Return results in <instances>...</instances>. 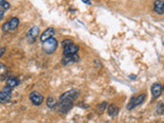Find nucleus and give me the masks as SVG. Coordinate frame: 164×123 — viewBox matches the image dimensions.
<instances>
[{
  "label": "nucleus",
  "mask_w": 164,
  "mask_h": 123,
  "mask_svg": "<svg viewBox=\"0 0 164 123\" xmlns=\"http://www.w3.org/2000/svg\"><path fill=\"white\" fill-rule=\"evenodd\" d=\"M56 47H58V41L53 37L43 42V50L46 53H48V55H50V53L55 52Z\"/></svg>",
  "instance_id": "f257e3e1"
},
{
  "label": "nucleus",
  "mask_w": 164,
  "mask_h": 123,
  "mask_svg": "<svg viewBox=\"0 0 164 123\" xmlns=\"http://www.w3.org/2000/svg\"><path fill=\"white\" fill-rule=\"evenodd\" d=\"M78 97H79V91L76 90V89H71V90H68V91L64 92L63 95H61L59 101H74Z\"/></svg>",
  "instance_id": "f03ea898"
},
{
  "label": "nucleus",
  "mask_w": 164,
  "mask_h": 123,
  "mask_svg": "<svg viewBox=\"0 0 164 123\" xmlns=\"http://www.w3.org/2000/svg\"><path fill=\"white\" fill-rule=\"evenodd\" d=\"M145 98H146V95H145V93H142V95H139V97H136V98L132 97L130 98L129 103H128V105H127V109L128 110H131V109L142 105V104L144 103Z\"/></svg>",
  "instance_id": "7ed1b4c3"
},
{
  "label": "nucleus",
  "mask_w": 164,
  "mask_h": 123,
  "mask_svg": "<svg viewBox=\"0 0 164 123\" xmlns=\"http://www.w3.org/2000/svg\"><path fill=\"white\" fill-rule=\"evenodd\" d=\"M12 98V88L6 85L3 89L0 91V104H7Z\"/></svg>",
  "instance_id": "20e7f679"
},
{
  "label": "nucleus",
  "mask_w": 164,
  "mask_h": 123,
  "mask_svg": "<svg viewBox=\"0 0 164 123\" xmlns=\"http://www.w3.org/2000/svg\"><path fill=\"white\" fill-rule=\"evenodd\" d=\"M59 107V112L62 114H65L68 111H70L73 107V101H59L58 103Z\"/></svg>",
  "instance_id": "39448f33"
},
{
  "label": "nucleus",
  "mask_w": 164,
  "mask_h": 123,
  "mask_svg": "<svg viewBox=\"0 0 164 123\" xmlns=\"http://www.w3.org/2000/svg\"><path fill=\"white\" fill-rule=\"evenodd\" d=\"M30 101H32V104L35 106H40L43 103V95L41 93H39L38 91H33L30 93Z\"/></svg>",
  "instance_id": "423d86ee"
},
{
  "label": "nucleus",
  "mask_w": 164,
  "mask_h": 123,
  "mask_svg": "<svg viewBox=\"0 0 164 123\" xmlns=\"http://www.w3.org/2000/svg\"><path fill=\"white\" fill-rule=\"evenodd\" d=\"M79 61V55L77 53L75 55H66L65 58L62 60V64L64 66H67V65H72V64H75Z\"/></svg>",
  "instance_id": "0eeeda50"
},
{
  "label": "nucleus",
  "mask_w": 164,
  "mask_h": 123,
  "mask_svg": "<svg viewBox=\"0 0 164 123\" xmlns=\"http://www.w3.org/2000/svg\"><path fill=\"white\" fill-rule=\"evenodd\" d=\"M38 34H39V28L37 26H34L29 30V32L27 33V38H28L29 42H34L36 38L38 37Z\"/></svg>",
  "instance_id": "6e6552de"
},
{
  "label": "nucleus",
  "mask_w": 164,
  "mask_h": 123,
  "mask_svg": "<svg viewBox=\"0 0 164 123\" xmlns=\"http://www.w3.org/2000/svg\"><path fill=\"white\" fill-rule=\"evenodd\" d=\"M78 50H79V46L75 43H71L64 47V55H75V53H77Z\"/></svg>",
  "instance_id": "1a4fd4ad"
},
{
  "label": "nucleus",
  "mask_w": 164,
  "mask_h": 123,
  "mask_svg": "<svg viewBox=\"0 0 164 123\" xmlns=\"http://www.w3.org/2000/svg\"><path fill=\"white\" fill-rule=\"evenodd\" d=\"M55 35V29L53 28H47L46 30H45L43 33L41 34V37H40V40H41V42H44L46 41V40L52 38V36Z\"/></svg>",
  "instance_id": "9d476101"
},
{
  "label": "nucleus",
  "mask_w": 164,
  "mask_h": 123,
  "mask_svg": "<svg viewBox=\"0 0 164 123\" xmlns=\"http://www.w3.org/2000/svg\"><path fill=\"white\" fill-rule=\"evenodd\" d=\"M162 85H161L160 83H158V82H156V83H154L152 85L151 87V91H152V95L154 98H158L160 97V95L162 93Z\"/></svg>",
  "instance_id": "9b49d317"
},
{
  "label": "nucleus",
  "mask_w": 164,
  "mask_h": 123,
  "mask_svg": "<svg viewBox=\"0 0 164 123\" xmlns=\"http://www.w3.org/2000/svg\"><path fill=\"white\" fill-rule=\"evenodd\" d=\"M154 10L158 15H163L164 13V1L162 0H157L154 2Z\"/></svg>",
  "instance_id": "f8f14e48"
},
{
  "label": "nucleus",
  "mask_w": 164,
  "mask_h": 123,
  "mask_svg": "<svg viewBox=\"0 0 164 123\" xmlns=\"http://www.w3.org/2000/svg\"><path fill=\"white\" fill-rule=\"evenodd\" d=\"M8 69L6 68V66L3 64H0V81H3L8 77Z\"/></svg>",
  "instance_id": "ddd939ff"
},
{
  "label": "nucleus",
  "mask_w": 164,
  "mask_h": 123,
  "mask_svg": "<svg viewBox=\"0 0 164 123\" xmlns=\"http://www.w3.org/2000/svg\"><path fill=\"white\" fill-rule=\"evenodd\" d=\"M18 83H20V81H18V79L17 78V77H8V79H6V84H7V86L10 87L12 89V88H15V87H17Z\"/></svg>",
  "instance_id": "4468645a"
},
{
  "label": "nucleus",
  "mask_w": 164,
  "mask_h": 123,
  "mask_svg": "<svg viewBox=\"0 0 164 123\" xmlns=\"http://www.w3.org/2000/svg\"><path fill=\"white\" fill-rule=\"evenodd\" d=\"M107 112H108V114L110 115V116L115 117L118 114V112H119V108H118L116 105H110L108 107V110H107Z\"/></svg>",
  "instance_id": "2eb2a0df"
},
{
  "label": "nucleus",
  "mask_w": 164,
  "mask_h": 123,
  "mask_svg": "<svg viewBox=\"0 0 164 123\" xmlns=\"http://www.w3.org/2000/svg\"><path fill=\"white\" fill-rule=\"evenodd\" d=\"M8 23H9V28H10V30H15V29H17V27L18 26L20 20H18V18H12Z\"/></svg>",
  "instance_id": "dca6fc26"
},
{
  "label": "nucleus",
  "mask_w": 164,
  "mask_h": 123,
  "mask_svg": "<svg viewBox=\"0 0 164 123\" xmlns=\"http://www.w3.org/2000/svg\"><path fill=\"white\" fill-rule=\"evenodd\" d=\"M46 105L48 108H50V109H53L55 107L58 105V101H56L55 98H53L52 97H49L47 98V103H46Z\"/></svg>",
  "instance_id": "f3484780"
},
{
  "label": "nucleus",
  "mask_w": 164,
  "mask_h": 123,
  "mask_svg": "<svg viewBox=\"0 0 164 123\" xmlns=\"http://www.w3.org/2000/svg\"><path fill=\"white\" fill-rule=\"evenodd\" d=\"M107 105H108L107 101H103V103L99 104V105L98 106V112H99V113H103V112L106 110Z\"/></svg>",
  "instance_id": "a211bd4d"
},
{
  "label": "nucleus",
  "mask_w": 164,
  "mask_h": 123,
  "mask_svg": "<svg viewBox=\"0 0 164 123\" xmlns=\"http://www.w3.org/2000/svg\"><path fill=\"white\" fill-rule=\"evenodd\" d=\"M10 7V4L7 1H4V0H0V8L1 9H8Z\"/></svg>",
  "instance_id": "6ab92c4d"
},
{
  "label": "nucleus",
  "mask_w": 164,
  "mask_h": 123,
  "mask_svg": "<svg viewBox=\"0 0 164 123\" xmlns=\"http://www.w3.org/2000/svg\"><path fill=\"white\" fill-rule=\"evenodd\" d=\"M156 111H157V114H162L164 112V105L162 103H158L157 107H156Z\"/></svg>",
  "instance_id": "aec40b11"
},
{
  "label": "nucleus",
  "mask_w": 164,
  "mask_h": 123,
  "mask_svg": "<svg viewBox=\"0 0 164 123\" xmlns=\"http://www.w3.org/2000/svg\"><path fill=\"white\" fill-rule=\"evenodd\" d=\"M2 30H3L4 32L10 31V28H9V23H8V22L4 23L3 25H2Z\"/></svg>",
  "instance_id": "412c9836"
},
{
  "label": "nucleus",
  "mask_w": 164,
  "mask_h": 123,
  "mask_svg": "<svg viewBox=\"0 0 164 123\" xmlns=\"http://www.w3.org/2000/svg\"><path fill=\"white\" fill-rule=\"evenodd\" d=\"M71 43H73V42H72L71 40L67 39V40H64V41L62 42V45H63V46L65 47V46H67V45H69V44H71Z\"/></svg>",
  "instance_id": "4be33fe9"
},
{
  "label": "nucleus",
  "mask_w": 164,
  "mask_h": 123,
  "mask_svg": "<svg viewBox=\"0 0 164 123\" xmlns=\"http://www.w3.org/2000/svg\"><path fill=\"white\" fill-rule=\"evenodd\" d=\"M3 17H4V10L0 8V21L2 20V18H3Z\"/></svg>",
  "instance_id": "5701e85b"
},
{
  "label": "nucleus",
  "mask_w": 164,
  "mask_h": 123,
  "mask_svg": "<svg viewBox=\"0 0 164 123\" xmlns=\"http://www.w3.org/2000/svg\"><path fill=\"white\" fill-rule=\"evenodd\" d=\"M4 52H5V48H4V47H2V48L0 49V58L2 57V55L4 53Z\"/></svg>",
  "instance_id": "b1692460"
},
{
  "label": "nucleus",
  "mask_w": 164,
  "mask_h": 123,
  "mask_svg": "<svg viewBox=\"0 0 164 123\" xmlns=\"http://www.w3.org/2000/svg\"><path fill=\"white\" fill-rule=\"evenodd\" d=\"M82 2H83V3H85V4H87V5H90L91 4V2L90 1H87V0H82Z\"/></svg>",
  "instance_id": "393cba45"
},
{
  "label": "nucleus",
  "mask_w": 164,
  "mask_h": 123,
  "mask_svg": "<svg viewBox=\"0 0 164 123\" xmlns=\"http://www.w3.org/2000/svg\"><path fill=\"white\" fill-rule=\"evenodd\" d=\"M136 76H134V75H130L129 78H130V79H132V80H134V79H136Z\"/></svg>",
  "instance_id": "a878e982"
},
{
  "label": "nucleus",
  "mask_w": 164,
  "mask_h": 123,
  "mask_svg": "<svg viewBox=\"0 0 164 123\" xmlns=\"http://www.w3.org/2000/svg\"><path fill=\"white\" fill-rule=\"evenodd\" d=\"M162 89H164V85H163V86H162Z\"/></svg>",
  "instance_id": "bb28decb"
},
{
  "label": "nucleus",
  "mask_w": 164,
  "mask_h": 123,
  "mask_svg": "<svg viewBox=\"0 0 164 123\" xmlns=\"http://www.w3.org/2000/svg\"><path fill=\"white\" fill-rule=\"evenodd\" d=\"M163 45H164V42H163Z\"/></svg>",
  "instance_id": "cd10ccee"
}]
</instances>
